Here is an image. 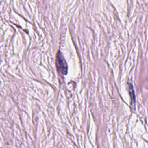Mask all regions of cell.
<instances>
[{
    "instance_id": "cell-1",
    "label": "cell",
    "mask_w": 148,
    "mask_h": 148,
    "mask_svg": "<svg viewBox=\"0 0 148 148\" xmlns=\"http://www.w3.org/2000/svg\"><path fill=\"white\" fill-rule=\"evenodd\" d=\"M56 65L59 72L63 75H66L68 65L64 56L60 51L57 54Z\"/></svg>"
},
{
    "instance_id": "cell-2",
    "label": "cell",
    "mask_w": 148,
    "mask_h": 148,
    "mask_svg": "<svg viewBox=\"0 0 148 148\" xmlns=\"http://www.w3.org/2000/svg\"><path fill=\"white\" fill-rule=\"evenodd\" d=\"M130 94L131 95V98L132 99V102L135 103V94H134V91L132 87V86L130 84Z\"/></svg>"
}]
</instances>
